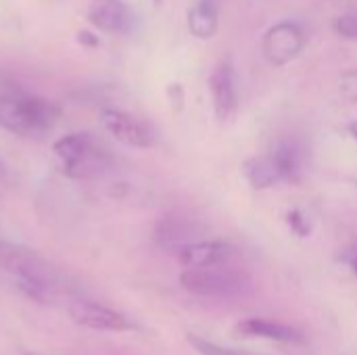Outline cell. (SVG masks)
I'll return each mask as SVG.
<instances>
[{
  "label": "cell",
  "instance_id": "obj_1",
  "mask_svg": "<svg viewBox=\"0 0 357 355\" xmlns=\"http://www.w3.org/2000/svg\"><path fill=\"white\" fill-rule=\"evenodd\" d=\"M0 268H4L19 285V289L42 303L52 301L56 293V272L31 249L0 239Z\"/></svg>",
  "mask_w": 357,
  "mask_h": 355
},
{
  "label": "cell",
  "instance_id": "obj_2",
  "mask_svg": "<svg viewBox=\"0 0 357 355\" xmlns=\"http://www.w3.org/2000/svg\"><path fill=\"white\" fill-rule=\"evenodd\" d=\"M61 117V109L44 98L6 92L0 94V128L15 136H42Z\"/></svg>",
  "mask_w": 357,
  "mask_h": 355
},
{
  "label": "cell",
  "instance_id": "obj_3",
  "mask_svg": "<svg viewBox=\"0 0 357 355\" xmlns=\"http://www.w3.org/2000/svg\"><path fill=\"white\" fill-rule=\"evenodd\" d=\"M52 153L65 176L88 180L100 176L109 167V155L88 134L71 132L52 144Z\"/></svg>",
  "mask_w": 357,
  "mask_h": 355
},
{
  "label": "cell",
  "instance_id": "obj_4",
  "mask_svg": "<svg viewBox=\"0 0 357 355\" xmlns=\"http://www.w3.org/2000/svg\"><path fill=\"white\" fill-rule=\"evenodd\" d=\"M180 285L184 291L199 297H230L247 287V278L238 272L213 268H186L180 274Z\"/></svg>",
  "mask_w": 357,
  "mask_h": 355
},
{
  "label": "cell",
  "instance_id": "obj_5",
  "mask_svg": "<svg viewBox=\"0 0 357 355\" xmlns=\"http://www.w3.org/2000/svg\"><path fill=\"white\" fill-rule=\"evenodd\" d=\"M307 44L303 29L293 21L272 25L261 40V52L272 67H284L295 61Z\"/></svg>",
  "mask_w": 357,
  "mask_h": 355
},
{
  "label": "cell",
  "instance_id": "obj_6",
  "mask_svg": "<svg viewBox=\"0 0 357 355\" xmlns=\"http://www.w3.org/2000/svg\"><path fill=\"white\" fill-rule=\"evenodd\" d=\"M100 123L102 128L121 144L132 149H151L155 144V136L146 123L132 117L130 113H123L119 109H102L100 111Z\"/></svg>",
  "mask_w": 357,
  "mask_h": 355
},
{
  "label": "cell",
  "instance_id": "obj_7",
  "mask_svg": "<svg viewBox=\"0 0 357 355\" xmlns=\"http://www.w3.org/2000/svg\"><path fill=\"white\" fill-rule=\"evenodd\" d=\"M88 21L105 33H132L138 17L123 0H92L88 6Z\"/></svg>",
  "mask_w": 357,
  "mask_h": 355
},
{
  "label": "cell",
  "instance_id": "obj_8",
  "mask_svg": "<svg viewBox=\"0 0 357 355\" xmlns=\"http://www.w3.org/2000/svg\"><path fill=\"white\" fill-rule=\"evenodd\" d=\"M69 316L75 324L90 328V331H105V333H126L132 331L134 324L119 312L105 308L92 301H77L69 308Z\"/></svg>",
  "mask_w": 357,
  "mask_h": 355
},
{
  "label": "cell",
  "instance_id": "obj_9",
  "mask_svg": "<svg viewBox=\"0 0 357 355\" xmlns=\"http://www.w3.org/2000/svg\"><path fill=\"white\" fill-rule=\"evenodd\" d=\"M209 90L213 100V111L220 121L230 119L236 113L238 107V88H236V73L230 61H222L211 77H209Z\"/></svg>",
  "mask_w": 357,
  "mask_h": 355
},
{
  "label": "cell",
  "instance_id": "obj_10",
  "mask_svg": "<svg viewBox=\"0 0 357 355\" xmlns=\"http://www.w3.org/2000/svg\"><path fill=\"white\" fill-rule=\"evenodd\" d=\"M234 249L224 241H192L178 251V259L184 268H213L232 257Z\"/></svg>",
  "mask_w": 357,
  "mask_h": 355
},
{
  "label": "cell",
  "instance_id": "obj_11",
  "mask_svg": "<svg viewBox=\"0 0 357 355\" xmlns=\"http://www.w3.org/2000/svg\"><path fill=\"white\" fill-rule=\"evenodd\" d=\"M280 182H297L305 167V149L297 140H282L270 153Z\"/></svg>",
  "mask_w": 357,
  "mask_h": 355
},
{
  "label": "cell",
  "instance_id": "obj_12",
  "mask_svg": "<svg viewBox=\"0 0 357 355\" xmlns=\"http://www.w3.org/2000/svg\"><path fill=\"white\" fill-rule=\"evenodd\" d=\"M238 331L249 337H261V339H270L278 343H299L303 339L297 328L282 324V322L264 320V318H247L238 322Z\"/></svg>",
  "mask_w": 357,
  "mask_h": 355
},
{
  "label": "cell",
  "instance_id": "obj_13",
  "mask_svg": "<svg viewBox=\"0 0 357 355\" xmlns=\"http://www.w3.org/2000/svg\"><path fill=\"white\" fill-rule=\"evenodd\" d=\"M220 25L218 6L211 0H199L188 10V29L199 40H209L215 36Z\"/></svg>",
  "mask_w": 357,
  "mask_h": 355
},
{
  "label": "cell",
  "instance_id": "obj_14",
  "mask_svg": "<svg viewBox=\"0 0 357 355\" xmlns=\"http://www.w3.org/2000/svg\"><path fill=\"white\" fill-rule=\"evenodd\" d=\"M192 228L188 222L180 220V218H163L153 232V239L159 247L163 249H182L184 245L192 243Z\"/></svg>",
  "mask_w": 357,
  "mask_h": 355
},
{
  "label": "cell",
  "instance_id": "obj_15",
  "mask_svg": "<svg viewBox=\"0 0 357 355\" xmlns=\"http://www.w3.org/2000/svg\"><path fill=\"white\" fill-rule=\"evenodd\" d=\"M245 176H247V180L251 182L253 188H270V186H274V184L280 182L278 172H276V167H274L270 155H268V157H259V159L247 161V165H245Z\"/></svg>",
  "mask_w": 357,
  "mask_h": 355
},
{
  "label": "cell",
  "instance_id": "obj_16",
  "mask_svg": "<svg viewBox=\"0 0 357 355\" xmlns=\"http://www.w3.org/2000/svg\"><path fill=\"white\" fill-rule=\"evenodd\" d=\"M186 341L188 345L199 352L201 355H261L253 354V352H247V349H232V347H224V345H218V343H211L199 335H186Z\"/></svg>",
  "mask_w": 357,
  "mask_h": 355
},
{
  "label": "cell",
  "instance_id": "obj_17",
  "mask_svg": "<svg viewBox=\"0 0 357 355\" xmlns=\"http://www.w3.org/2000/svg\"><path fill=\"white\" fill-rule=\"evenodd\" d=\"M337 86L343 98H347L349 103H357V69L343 71L337 80Z\"/></svg>",
  "mask_w": 357,
  "mask_h": 355
},
{
  "label": "cell",
  "instance_id": "obj_18",
  "mask_svg": "<svg viewBox=\"0 0 357 355\" xmlns=\"http://www.w3.org/2000/svg\"><path fill=\"white\" fill-rule=\"evenodd\" d=\"M335 31L345 40H357V13H345L337 17Z\"/></svg>",
  "mask_w": 357,
  "mask_h": 355
},
{
  "label": "cell",
  "instance_id": "obj_19",
  "mask_svg": "<svg viewBox=\"0 0 357 355\" xmlns=\"http://www.w3.org/2000/svg\"><path fill=\"white\" fill-rule=\"evenodd\" d=\"M289 224L293 226V230L295 232H299V234H307V224L303 222V218H301V213L299 211H291L289 213Z\"/></svg>",
  "mask_w": 357,
  "mask_h": 355
},
{
  "label": "cell",
  "instance_id": "obj_20",
  "mask_svg": "<svg viewBox=\"0 0 357 355\" xmlns=\"http://www.w3.org/2000/svg\"><path fill=\"white\" fill-rule=\"evenodd\" d=\"M349 264H351V268L356 270V274H357V249L349 255Z\"/></svg>",
  "mask_w": 357,
  "mask_h": 355
},
{
  "label": "cell",
  "instance_id": "obj_21",
  "mask_svg": "<svg viewBox=\"0 0 357 355\" xmlns=\"http://www.w3.org/2000/svg\"><path fill=\"white\" fill-rule=\"evenodd\" d=\"M354 132H356V140H357V128H354Z\"/></svg>",
  "mask_w": 357,
  "mask_h": 355
},
{
  "label": "cell",
  "instance_id": "obj_22",
  "mask_svg": "<svg viewBox=\"0 0 357 355\" xmlns=\"http://www.w3.org/2000/svg\"><path fill=\"white\" fill-rule=\"evenodd\" d=\"M155 2H159V0H155Z\"/></svg>",
  "mask_w": 357,
  "mask_h": 355
}]
</instances>
